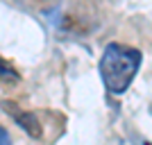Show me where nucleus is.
I'll return each instance as SVG.
<instances>
[{"mask_svg":"<svg viewBox=\"0 0 152 145\" xmlns=\"http://www.w3.org/2000/svg\"><path fill=\"white\" fill-rule=\"evenodd\" d=\"M2 109H7V114L12 116L16 122H18L23 129H25L30 136H34V138H39L41 136V125H39V120L34 118V114H27V111H20L16 104H12V102H2Z\"/></svg>","mask_w":152,"mask_h":145,"instance_id":"obj_2","label":"nucleus"},{"mask_svg":"<svg viewBox=\"0 0 152 145\" xmlns=\"http://www.w3.org/2000/svg\"><path fill=\"white\" fill-rule=\"evenodd\" d=\"M0 79H5V82H9V84L18 82V73H16L5 59H0Z\"/></svg>","mask_w":152,"mask_h":145,"instance_id":"obj_3","label":"nucleus"},{"mask_svg":"<svg viewBox=\"0 0 152 145\" xmlns=\"http://www.w3.org/2000/svg\"><path fill=\"white\" fill-rule=\"evenodd\" d=\"M0 145H12V141H9V136H7V132L0 127Z\"/></svg>","mask_w":152,"mask_h":145,"instance_id":"obj_4","label":"nucleus"},{"mask_svg":"<svg viewBox=\"0 0 152 145\" xmlns=\"http://www.w3.org/2000/svg\"><path fill=\"white\" fill-rule=\"evenodd\" d=\"M141 66V52L132 45L109 43L100 59V75L102 84L109 93L123 95L134 82Z\"/></svg>","mask_w":152,"mask_h":145,"instance_id":"obj_1","label":"nucleus"}]
</instances>
